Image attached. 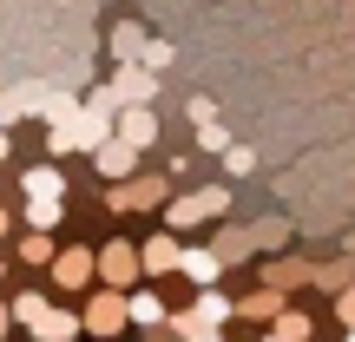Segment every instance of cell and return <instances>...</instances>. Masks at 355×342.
<instances>
[{"mask_svg": "<svg viewBox=\"0 0 355 342\" xmlns=\"http://www.w3.org/2000/svg\"><path fill=\"white\" fill-rule=\"evenodd\" d=\"M230 211V191L224 185H204V191H184V198L165 211V224L171 230H184V224H204V217H224Z\"/></svg>", "mask_w": 355, "mask_h": 342, "instance_id": "cell-1", "label": "cell"}, {"mask_svg": "<svg viewBox=\"0 0 355 342\" xmlns=\"http://www.w3.org/2000/svg\"><path fill=\"white\" fill-rule=\"evenodd\" d=\"M125 323H132V303H125V290H119V283H112V290H99V296L86 303V336H119Z\"/></svg>", "mask_w": 355, "mask_h": 342, "instance_id": "cell-2", "label": "cell"}, {"mask_svg": "<svg viewBox=\"0 0 355 342\" xmlns=\"http://www.w3.org/2000/svg\"><path fill=\"white\" fill-rule=\"evenodd\" d=\"M112 92H119V105H145V99L158 92V79H152V66H145V60H119Z\"/></svg>", "mask_w": 355, "mask_h": 342, "instance_id": "cell-3", "label": "cell"}, {"mask_svg": "<svg viewBox=\"0 0 355 342\" xmlns=\"http://www.w3.org/2000/svg\"><path fill=\"white\" fill-rule=\"evenodd\" d=\"M132 165H139V145L119 139V132L105 145H92V171H99V178H132Z\"/></svg>", "mask_w": 355, "mask_h": 342, "instance_id": "cell-4", "label": "cell"}, {"mask_svg": "<svg viewBox=\"0 0 355 342\" xmlns=\"http://www.w3.org/2000/svg\"><path fill=\"white\" fill-rule=\"evenodd\" d=\"M165 198V178H112V211H145Z\"/></svg>", "mask_w": 355, "mask_h": 342, "instance_id": "cell-5", "label": "cell"}, {"mask_svg": "<svg viewBox=\"0 0 355 342\" xmlns=\"http://www.w3.org/2000/svg\"><path fill=\"white\" fill-rule=\"evenodd\" d=\"M139 264H145V277H171V270H184V250H178L171 230H158V237L139 250Z\"/></svg>", "mask_w": 355, "mask_h": 342, "instance_id": "cell-6", "label": "cell"}, {"mask_svg": "<svg viewBox=\"0 0 355 342\" xmlns=\"http://www.w3.org/2000/svg\"><path fill=\"white\" fill-rule=\"evenodd\" d=\"M53 270H60V290H86L92 270H99V250H60Z\"/></svg>", "mask_w": 355, "mask_h": 342, "instance_id": "cell-7", "label": "cell"}, {"mask_svg": "<svg viewBox=\"0 0 355 342\" xmlns=\"http://www.w3.org/2000/svg\"><path fill=\"white\" fill-rule=\"evenodd\" d=\"M139 250H132V243H112V250H99V277L105 283H119V290H125V283H139Z\"/></svg>", "mask_w": 355, "mask_h": 342, "instance_id": "cell-8", "label": "cell"}, {"mask_svg": "<svg viewBox=\"0 0 355 342\" xmlns=\"http://www.w3.org/2000/svg\"><path fill=\"white\" fill-rule=\"evenodd\" d=\"M224 264H230L224 250H184V277L198 283V290H204V283H217V277H224Z\"/></svg>", "mask_w": 355, "mask_h": 342, "instance_id": "cell-9", "label": "cell"}, {"mask_svg": "<svg viewBox=\"0 0 355 342\" xmlns=\"http://www.w3.org/2000/svg\"><path fill=\"white\" fill-rule=\"evenodd\" d=\"M119 139H132V145H139V152H145V145L158 139V119L145 112V105H125V119H119Z\"/></svg>", "mask_w": 355, "mask_h": 342, "instance_id": "cell-10", "label": "cell"}, {"mask_svg": "<svg viewBox=\"0 0 355 342\" xmlns=\"http://www.w3.org/2000/svg\"><path fill=\"white\" fill-rule=\"evenodd\" d=\"M79 330H86V316H66V309H46V316L33 323L40 342H66V336H79Z\"/></svg>", "mask_w": 355, "mask_h": 342, "instance_id": "cell-11", "label": "cell"}, {"mask_svg": "<svg viewBox=\"0 0 355 342\" xmlns=\"http://www.w3.org/2000/svg\"><path fill=\"white\" fill-rule=\"evenodd\" d=\"M277 309H283V290H277V283H263L257 296H243V303H237V316H250V323H270Z\"/></svg>", "mask_w": 355, "mask_h": 342, "instance_id": "cell-12", "label": "cell"}, {"mask_svg": "<svg viewBox=\"0 0 355 342\" xmlns=\"http://www.w3.org/2000/svg\"><path fill=\"white\" fill-rule=\"evenodd\" d=\"M26 198H66L60 165H33V171H26Z\"/></svg>", "mask_w": 355, "mask_h": 342, "instance_id": "cell-13", "label": "cell"}, {"mask_svg": "<svg viewBox=\"0 0 355 342\" xmlns=\"http://www.w3.org/2000/svg\"><path fill=\"white\" fill-rule=\"evenodd\" d=\"M132 303V323H145V330H165V303H158L152 290H139V296H125Z\"/></svg>", "mask_w": 355, "mask_h": 342, "instance_id": "cell-14", "label": "cell"}, {"mask_svg": "<svg viewBox=\"0 0 355 342\" xmlns=\"http://www.w3.org/2000/svg\"><path fill=\"white\" fill-rule=\"evenodd\" d=\"M191 309H198L204 323H217V330H224V316H237V303H230V296H217L211 283H204V296H198V303H191Z\"/></svg>", "mask_w": 355, "mask_h": 342, "instance_id": "cell-15", "label": "cell"}, {"mask_svg": "<svg viewBox=\"0 0 355 342\" xmlns=\"http://www.w3.org/2000/svg\"><path fill=\"white\" fill-rule=\"evenodd\" d=\"M139 53H145V33L132 20H119L112 26V60H139Z\"/></svg>", "mask_w": 355, "mask_h": 342, "instance_id": "cell-16", "label": "cell"}, {"mask_svg": "<svg viewBox=\"0 0 355 342\" xmlns=\"http://www.w3.org/2000/svg\"><path fill=\"white\" fill-rule=\"evenodd\" d=\"M20 112H40V92H0V126H13Z\"/></svg>", "mask_w": 355, "mask_h": 342, "instance_id": "cell-17", "label": "cell"}, {"mask_svg": "<svg viewBox=\"0 0 355 342\" xmlns=\"http://www.w3.org/2000/svg\"><path fill=\"white\" fill-rule=\"evenodd\" d=\"M270 330H277L283 342H303V336H309V316H296V309H277V316H270Z\"/></svg>", "mask_w": 355, "mask_h": 342, "instance_id": "cell-18", "label": "cell"}, {"mask_svg": "<svg viewBox=\"0 0 355 342\" xmlns=\"http://www.w3.org/2000/svg\"><path fill=\"white\" fill-rule=\"evenodd\" d=\"M46 309H53V303H46V296H33V290H26V296H13V323H26V330H33Z\"/></svg>", "mask_w": 355, "mask_h": 342, "instance_id": "cell-19", "label": "cell"}, {"mask_svg": "<svg viewBox=\"0 0 355 342\" xmlns=\"http://www.w3.org/2000/svg\"><path fill=\"white\" fill-rule=\"evenodd\" d=\"M303 277H309V264H290V257L263 270V283H277V290H290V283H303Z\"/></svg>", "mask_w": 355, "mask_h": 342, "instance_id": "cell-20", "label": "cell"}, {"mask_svg": "<svg viewBox=\"0 0 355 342\" xmlns=\"http://www.w3.org/2000/svg\"><path fill=\"white\" fill-rule=\"evenodd\" d=\"M60 211H66L60 198H33V211H26V217H33V230H53V224H60Z\"/></svg>", "mask_w": 355, "mask_h": 342, "instance_id": "cell-21", "label": "cell"}, {"mask_svg": "<svg viewBox=\"0 0 355 342\" xmlns=\"http://www.w3.org/2000/svg\"><path fill=\"white\" fill-rule=\"evenodd\" d=\"M250 237H257V243H263V250H277V243H283V237H290V224H283V217H263V224H257V230H250Z\"/></svg>", "mask_w": 355, "mask_h": 342, "instance_id": "cell-22", "label": "cell"}, {"mask_svg": "<svg viewBox=\"0 0 355 342\" xmlns=\"http://www.w3.org/2000/svg\"><path fill=\"white\" fill-rule=\"evenodd\" d=\"M20 257H26V264H53V243H46V230H33V237L20 243Z\"/></svg>", "mask_w": 355, "mask_h": 342, "instance_id": "cell-23", "label": "cell"}, {"mask_svg": "<svg viewBox=\"0 0 355 342\" xmlns=\"http://www.w3.org/2000/svg\"><path fill=\"white\" fill-rule=\"evenodd\" d=\"M198 145H204V152H224V126H217V119H198Z\"/></svg>", "mask_w": 355, "mask_h": 342, "instance_id": "cell-24", "label": "cell"}, {"mask_svg": "<svg viewBox=\"0 0 355 342\" xmlns=\"http://www.w3.org/2000/svg\"><path fill=\"white\" fill-rule=\"evenodd\" d=\"M224 165L243 178V171H257V152H250V145H224Z\"/></svg>", "mask_w": 355, "mask_h": 342, "instance_id": "cell-25", "label": "cell"}, {"mask_svg": "<svg viewBox=\"0 0 355 342\" xmlns=\"http://www.w3.org/2000/svg\"><path fill=\"white\" fill-rule=\"evenodd\" d=\"M250 243H257V237H250V230H224V243H217V250H224V257H230V264H237V257H243V250H250Z\"/></svg>", "mask_w": 355, "mask_h": 342, "instance_id": "cell-26", "label": "cell"}, {"mask_svg": "<svg viewBox=\"0 0 355 342\" xmlns=\"http://www.w3.org/2000/svg\"><path fill=\"white\" fill-rule=\"evenodd\" d=\"M139 60L152 66V73H165V66H171V46H165V40H145V53H139Z\"/></svg>", "mask_w": 355, "mask_h": 342, "instance_id": "cell-27", "label": "cell"}, {"mask_svg": "<svg viewBox=\"0 0 355 342\" xmlns=\"http://www.w3.org/2000/svg\"><path fill=\"white\" fill-rule=\"evenodd\" d=\"M309 283H322V290H343V283H349V270H343V264H329V270H309Z\"/></svg>", "mask_w": 355, "mask_h": 342, "instance_id": "cell-28", "label": "cell"}, {"mask_svg": "<svg viewBox=\"0 0 355 342\" xmlns=\"http://www.w3.org/2000/svg\"><path fill=\"white\" fill-rule=\"evenodd\" d=\"M336 309H343V323H349V336H355V283H343V303H336Z\"/></svg>", "mask_w": 355, "mask_h": 342, "instance_id": "cell-29", "label": "cell"}, {"mask_svg": "<svg viewBox=\"0 0 355 342\" xmlns=\"http://www.w3.org/2000/svg\"><path fill=\"white\" fill-rule=\"evenodd\" d=\"M7 323H13V309H7V303H0V336H7Z\"/></svg>", "mask_w": 355, "mask_h": 342, "instance_id": "cell-30", "label": "cell"}, {"mask_svg": "<svg viewBox=\"0 0 355 342\" xmlns=\"http://www.w3.org/2000/svg\"><path fill=\"white\" fill-rule=\"evenodd\" d=\"M7 152H13V145H7V132H0V165H7Z\"/></svg>", "mask_w": 355, "mask_h": 342, "instance_id": "cell-31", "label": "cell"}, {"mask_svg": "<svg viewBox=\"0 0 355 342\" xmlns=\"http://www.w3.org/2000/svg\"><path fill=\"white\" fill-rule=\"evenodd\" d=\"M0 237H7V211H0Z\"/></svg>", "mask_w": 355, "mask_h": 342, "instance_id": "cell-32", "label": "cell"}]
</instances>
